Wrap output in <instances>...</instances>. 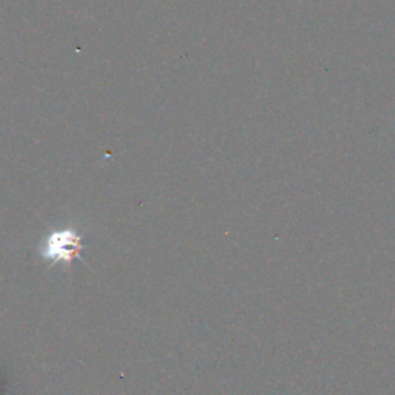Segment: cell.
Here are the masks:
<instances>
[{
  "label": "cell",
  "mask_w": 395,
  "mask_h": 395,
  "mask_svg": "<svg viewBox=\"0 0 395 395\" xmlns=\"http://www.w3.org/2000/svg\"><path fill=\"white\" fill-rule=\"evenodd\" d=\"M84 235L75 227L66 226L46 233L37 246V255L50 267L64 266L70 267L75 259L84 261L80 252L85 249L82 243Z\"/></svg>",
  "instance_id": "1"
}]
</instances>
